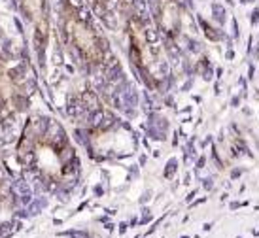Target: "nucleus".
I'll list each match as a JSON object with an SVG mask.
<instances>
[{
	"label": "nucleus",
	"mask_w": 259,
	"mask_h": 238,
	"mask_svg": "<svg viewBox=\"0 0 259 238\" xmlns=\"http://www.w3.org/2000/svg\"><path fill=\"white\" fill-rule=\"evenodd\" d=\"M59 29L65 43L70 47L72 55L78 61H83L91 66H110L115 68V57L110 53V43L93 23L81 14L72 0H61L59 6Z\"/></svg>",
	"instance_id": "nucleus-1"
},
{
	"label": "nucleus",
	"mask_w": 259,
	"mask_h": 238,
	"mask_svg": "<svg viewBox=\"0 0 259 238\" xmlns=\"http://www.w3.org/2000/svg\"><path fill=\"white\" fill-rule=\"evenodd\" d=\"M19 14L34 32V45L44 66V47L50 38V0H15Z\"/></svg>",
	"instance_id": "nucleus-2"
},
{
	"label": "nucleus",
	"mask_w": 259,
	"mask_h": 238,
	"mask_svg": "<svg viewBox=\"0 0 259 238\" xmlns=\"http://www.w3.org/2000/svg\"><path fill=\"white\" fill-rule=\"evenodd\" d=\"M91 8H93L97 15L101 17L104 23H108V25H114V21L110 19V15H114V10H115V2L117 0H87Z\"/></svg>",
	"instance_id": "nucleus-3"
},
{
	"label": "nucleus",
	"mask_w": 259,
	"mask_h": 238,
	"mask_svg": "<svg viewBox=\"0 0 259 238\" xmlns=\"http://www.w3.org/2000/svg\"><path fill=\"white\" fill-rule=\"evenodd\" d=\"M21 229V223H0V236H12Z\"/></svg>",
	"instance_id": "nucleus-4"
},
{
	"label": "nucleus",
	"mask_w": 259,
	"mask_h": 238,
	"mask_svg": "<svg viewBox=\"0 0 259 238\" xmlns=\"http://www.w3.org/2000/svg\"><path fill=\"white\" fill-rule=\"evenodd\" d=\"M15 216H17V217H25L27 214H25V212H15Z\"/></svg>",
	"instance_id": "nucleus-5"
},
{
	"label": "nucleus",
	"mask_w": 259,
	"mask_h": 238,
	"mask_svg": "<svg viewBox=\"0 0 259 238\" xmlns=\"http://www.w3.org/2000/svg\"><path fill=\"white\" fill-rule=\"evenodd\" d=\"M184 238H187V236H184Z\"/></svg>",
	"instance_id": "nucleus-6"
},
{
	"label": "nucleus",
	"mask_w": 259,
	"mask_h": 238,
	"mask_svg": "<svg viewBox=\"0 0 259 238\" xmlns=\"http://www.w3.org/2000/svg\"><path fill=\"white\" fill-rule=\"evenodd\" d=\"M238 238H240V236H238Z\"/></svg>",
	"instance_id": "nucleus-7"
}]
</instances>
